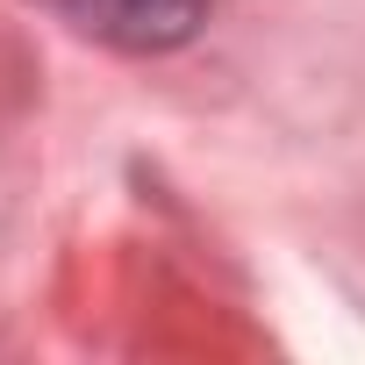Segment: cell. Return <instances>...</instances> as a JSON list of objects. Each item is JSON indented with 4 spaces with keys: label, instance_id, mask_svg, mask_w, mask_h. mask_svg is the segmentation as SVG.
Segmentation results:
<instances>
[{
    "label": "cell",
    "instance_id": "cell-1",
    "mask_svg": "<svg viewBox=\"0 0 365 365\" xmlns=\"http://www.w3.org/2000/svg\"><path fill=\"white\" fill-rule=\"evenodd\" d=\"M43 15H58L65 29L108 43V51H179L201 22H208V0H36Z\"/></svg>",
    "mask_w": 365,
    "mask_h": 365
}]
</instances>
